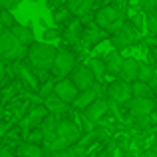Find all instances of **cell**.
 <instances>
[{
    "mask_svg": "<svg viewBox=\"0 0 157 157\" xmlns=\"http://www.w3.org/2000/svg\"><path fill=\"white\" fill-rule=\"evenodd\" d=\"M10 30V34L14 36L16 40H18L22 46H28L30 42H34V30H32V24H26V26H22V24L16 22L12 28H8Z\"/></svg>",
    "mask_w": 157,
    "mask_h": 157,
    "instance_id": "17",
    "label": "cell"
},
{
    "mask_svg": "<svg viewBox=\"0 0 157 157\" xmlns=\"http://www.w3.org/2000/svg\"><path fill=\"white\" fill-rule=\"evenodd\" d=\"M129 86H131V98H155V90L147 82L133 80Z\"/></svg>",
    "mask_w": 157,
    "mask_h": 157,
    "instance_id": "22",
    "label": "cell"
},
{
    "mask_svg": "<svg viewBox=\"0 0 157 157\" xmlns=\"http://www.w3.org/2000/svg\"><path fill=\"white\" fill-rule=\"evenodd\" d=\"M137 64H139V62L135 60V58H123L117 78L123 80V82H129V84L133 80H137Z\"/></svg>",
    "mask_w": 157,
    "mask_h": 157,
    "instance_id": "16",
    "label": "cell"
},
{
    "mask_svg": "<svg viewBox=\"0 0 157 157\" xmlns=\"http://www.w3.org/2000/svg\"><path fill=\"white\" fill-rule=\"evenodd\" d=\"M0 157H16L14 151H10L8 147H0Z\"/></svg>",
    "mask_w": 157,
    "mask_h": 157,
    "instance_id": "37",
    "label": "cell"
},
{
    "mask_svg": "<svg viewBox=\"0 0 157 157\" xmlns=\"http://www.w3.org/2000/svg\"><path fill=\"white\" fill-rule=\"evenodd\" d=\"M145 157H157V153H155V149H149V151H147V153H145Z\"/></svg>",
    "mask_w": 157,
    "mask_h": 157,
    "instance_id": "39",
    "label": "cell"
},
{
    "mask_svg": "<svg viewBox=\"0 0 157 157\" xmlns=\"http://www.w3.org/2000/svg\"><path fill=\"white\" fill-rule=\"evenodd\" d=\"M129 22L135 26V30H137V32H141V28H143V16H141V12H137V14L129 20Z\"/></svg>",
    "mask_w": 157,
    "mask_h": 157,
    "instance_id": "34",
    "label": "cell"
},
{
    "mask_svg": "<svg viewBox=\"0 0 157 157\" xmlns=\"http://www.w3.org/2000/svg\"><path fill=\"white\" fill-rule=\"evenodd\" d=\"M52 88H54V82L52 80H48V84H40V88H38V94H40V96H42V98H46V96H50V94H52Z\"/></svg>",
    "mask_w": 157,
    "mask_h": 157,
    "instance_id": "32",
    "label": "cell"
},
{
    "mask_svg": "<svg viewBox=\"0 0 157 157\" xmlns=\"http://www.w3.org/2000/svg\"><path fill=\"white\" fill-rule=\"evenodd\" d=\"M56 123H58V117H54L52 113H46V117L40 121L38 127L44 133V141H48V139H52L56 135Z\"/></svg>",
    "mask_w": 157,
    "mask_h": 157,
    "instance_id": "24",
    "label": "cell"
},
{
    "mask_svg": "<svg viewBox=\"0 0 157 157\" xmlns=\"http://www.w3.org/2000/svg\"><path fill=\"white\" fill-rule=\"evenodd\" d=\"M56 56V46H52L50 42H30L28 44V52H26V66H30L32 70L38 74H48L50 66Z\"/></svg>",
    "mask_w": 157,
    "mask_h": 157,
    "instance_id": "1",
    "label": "cell"
},
{
    "mask_svg": "<svg viewBox=\"0 0 157 157\" xmlns=\"http://www.w3.org/2000/svg\"><path fill=\"white\" fill-rule=\"evenodd\" d=\"M88 68H90V72H92V76H94V80H96V82H104L105 80L107 72H105L104 58H92L90 64H88Z\"/></svg>",
    "mask_w": 157,
    "mask_h": 157,
    "instance_id": "25",
    "label": "cell"
},
{
    "mask_svg": "<svg viewBox=\"0 0 157 157\" xmlns=\"http://www.w3.org/2000/svg\"><path fill=\"white\" fill-rule=\"evenodd\" d=\"M107 107H109V105H107L105 98H96L92 104H88L84 109H82V115H84L88 121L96 123V121H100V119L107 113Z\"/></svg>",
    "mask_w": 157,
    "mask_h": 157,
    "instance_id": "10",
    "label": "cell"
},
{
    "mask_svg": "<svg viewBox=\"0 0 157 157\" xmlns=\"http://www.w3.org/2000/svg\"><path fill=\"white\" fill-rule=\"evenodd\" d=\"M139 34H141V32L135 30V26L129 22V20H125L123 26L119 28L117 32L109 34L111 36V46H113V50H117V52L125 50V48H133L135 42H137V38H139Z\"/></svg>",
    "mask_w": 157,
    "mask_h": 157,
    "instance_id": "3",
    "label": "cell"
},
{
    "mask_svg": "<svg viewBox=\"0 0 157 157\" xmlns=\"http://www.w3.org/2000/svg\"><path fill=\"white\" fill-rule=\"evenodd\" d=\"M26 52H28V46H22L10 34V30L0 32V58L4 62H22L26 58Z\"/></svg>",
    "mask_w": 157,
    "mask_h": 157,
    "instance_id": "2",
    "label": "cell"
},
{
    "mask_svg": "<svg viewBox=\"0 0 157 157\" xmlns=\"http://www.w3.org/2000/svg\"><path fill=\"white\" fill-rule=\"evenodd\" d=\"M121 16H123V12L119 10L117 6H101L100 10L96 12V24L101 28V30H107V28H109L117 18H121Z\"/></svg>",
    "mask_w": 157,
    "mask_h": 157,
    "instance_id": "11",
    "label": "cell"
},
{
    "mask_svg": "<svg viewBox=\"0 0 157 157\" xmlns=\"http://www.w3.org/2000/svg\"><path fill=\"white\" fill-rule=\"evenodd\" d=\"M100 157H107V153H101V155H100Z\"/></svg>",
    "mask_w": 157,
    "mask_h": 157,
    "instance_id": "41",
    "label": "cell"
},
{
    "mask_svg": "<svg viewBox=\"0 0 157 157\" xmlns=\"http://www.w3.org/2000/svg\"><path fill=\"white\" fill-rule=\"evenodd\" d=\"M62 38V30L58 28H44V42H56Z\"/></svg>",
    "mask_w": 157,
    "mask_h": 157,
    "instance_id": "30",
    "label": "cell"
},
{
    "mask_svg": "<svg viewBox=\"0 0 157 157\" xmlns=\"http://www.w3.org/2000/svg\"><path fill=\"white\" fill-rule=\"evenodd\" d=\"M143 24H145V28H147V36L157 34V14H145Z\"/></svg>",
    "mask_w": 157,
    "mask_h": 157,
    "instance_id": "28",
    "label": "cell"
},
{
    "mask_svg": "<svg viewBox=\"0 0 157 157\" xmlns=\"http://www.w3.org/2000/svg\"><path fill=\"white\" fill-rule=\"evenodd\" d=\"M139 2H141V0H139Z\"/></svg>",
    "mask_w": 157,
    "mask_h": 157,
    "instance_id": "44",
    "label": "cell"
},
{
    "mask_svg": "<svg viewBox=\"0 0 157 157\" xmlns=\"http://www.w3.org/2000/svg\"><path fill=\"white\" fill-rule=\"evenodd\" d=\"M2 117H4V104L0 101V119H2Z\"/></svg>",
    "mask_w": 157,
    "mask_h": 157,
    "instance_id": "40",
    "label": "cell"
},
{
    "mask_svg": "<svg viewBox=\"0 0 157 157\" xmlns=\"http://www.w3.org/2000/svg\"><path fill=\"white\" fill-rule=\"evenodd\" d=\"M26 141H30V143H42L44 141V133H42V129L40 127H34V129H30L26 133Z\"/></svg>",
    "mask_w": 157,
    "mask_h": 157,
    "instance_id": "29",
    "label": "cell"
},
{
    "mask_svg": "<svg viewBox=\"0 0 157 157\" xmlns=\"http://www.w3.org/2000/svg\"><path fill=\"white\" fill-rule=\"evenodd\" d=\"M16 157H48V153L42 149V145L38 143H30V141H22L14 151Z\"/></svg>",
    "mask_w": 157,
    "mask_h": 157,
    "instance_id": "18",
    "label": "cell"
},
{
    "mask_svg": "<svg viewBox=\"0 0 157 157\" xmlns=\"http://www.w3.org/2000/svg\"><path fill=\"white\" fill-rule=\"evenodd\" d=\"M68 78L74 82V86L78 88V92H82V90H86V88H90V86L96 84V80H94L90 68L84 66V64H76L74 66V70L68 74Z\"/></svg>",
    "mask_w": 157,
    "mask_h": 157,
    "instance_id": "8",
    "label": "cell"
},
{
    "mask_svg": "<svg viewBox=\"0 0 157 157\" xmlns=\"http://www.w3.org/2000/svg\"><path fill=\"white\" fill-rule=\"evenodd\" d=\"M52 94L58 98L60 101H64V104H72L74 98L78 96V88L74 86V82L70 80V78H60V80L54 82V88H52Z\"/></svg>",
    "mask_w": 157,
    "mask_h": 157,
    "instance_id": "7",
    "label": "cell"
},
{
    "mask_svg": "<svg viewBox=\"0 0 157 157\" xmlns=\"http://www.w3.org/2000/svg\"><path fill=\"white\" fill-rule=\"evenodd\" d=\"M123 22H125V18H123V16H121V18H117V20H115V22L109 26V28H107V34H113V32H117L119 28L123 26Z\"/></svg>",
    "mask_w": 157,
    "mask_h": 157,
    "instance_id": "35",
    "label": "cell"
},
{
    "mask_svg": "<svg viewBox=\"0 0 157 157\" xmlns=\"http://www.w3.org/2000/svg\"><path fill=\"white\" fill-rule=\"evenodd\" d=\"M72 18H74V14H72V12H70V10H68L66 6L58 8V10L54 12V20H56L58 24H64V26H66V24H68L70 20H72Z\"/></svg>",
    "mask_w": 157,
    "mask_h": 157,
    "instance_id": "26",
    "label": "cell"
},
{
    "mask_svg": "<svg viewBox=\"0 0 157 157\" xmlns=\"http://www.w3.org/2000/svg\"><path fill=\"white\" fill-rule=\"evenodd\" d=\"M0 62H4V60H2V58H0Z\"/></svg>",
    "mask_w": 157,
    "mask_h": 157,
    "instance_id": "43",
    "label": "cell"
},
{
    "mask_svg": "<svg viewBox=\"0 0 157 157\" xmlns=\"http://www.w3.org/2000/svg\"><path fill=\"white\" fill-rule=\"evenodd\" d=\"M121 62H123V56L121 52L117 50H109L104 56V64H105V72L109 74V76H115L117 78L119 74V68H121Z\"/></svg>",
    "mask_w": 157,
    "mask_h": 157,
    "instance_id": "19",
    "label": "cell"
},
{
    "mask_svg": "<svg viewBox=\"0 0 157 157\" xmlns=\"http://www.w3.org/2000/svg\"><path fill=\"white\" fill-rule=\"evenodd\" d=\"M92 6H94V0H66V8L76 18H84L86 14H90Z\"/></svg>",
    "mask_w": 157,
    "mask_h": 157,
    "instance_id": "20",
    "label": "cell"
},
{
    "mask_svg": "<svg viewBox=\"0 0 157 157\" xmlns=\"http://www.w3.org/2000/svg\"><path fill=\"white\" fill-rule=\"evenodd\" d=\"M105 98L109 101H113V104L125 105L127 101L131 100V86H129V82H123V80L111 82L109 86H105Z\"/></svg>",
    "mask_w": 157,
    "mask_h": 157,
    "instance_id": "5",
    "label": "cell"
},
{
    "mask_svg": "<svg viewBox=\"0 0 157 157\" xmlns=\"http://www.w3.org/2000/svg\"><path fill=\"white\" fill-rule=\"evenodd\" d=\"M18 78H20V82H22L24 86H26L30 92H38V88H40V78L36 76V72L30 68V66H26V62H18Z\"/></svg>",
    "mask_w": 157,
    "mask_h": 157,
    "instance_id": "13",
    "label": "cell"
},
{
    "mask_svg": "<svg viewBox=\"0 0 157 157\" xmlns=\"http://www.w3.org/2000/svg\"><path fill=\"white\" fill-rule=\"evenodd\" d=\"M16 24V18H14V14H12V10H0V26L2 28H12Z\"/></svg>",
    "mask_w": 157,
    "mask_h": 157,
    "instance_id": "27",
    "label": "cell"
},
{
    "mask_svg": "<svg viewBox=\"0 0 157 157\" xmlns=\"http://www.w3.org/2000/svg\"><path fill=\"white\" fill-rule=\"evenodd\" d=\"M30 2H38V0H30Z\"/></svg>",
    "mask_w": 157,
    "mask_h": 157,
    "instance_id": "42",
    "label": "cell"
},
{
    "mask_svg": "<svg viewBox=\"0 0 157 157\" xmlns=\"http://www.w3.org/2000/svg\"><path fill=\"white\" fill-rule=\"evenodd\" d=\"M104 38V30L98 26L96 22H90V24H84V30H82V38L80 42L84 44V48H92L96 46L100 40Z\"/></svg>",
    "mask_w": 157,
    "mask_h": 157,
    "instance_id": "12",
    "label": "cell"
},
{
    "mask_svg": "<svg viewBox=\"0 0 157 157\" xmlns=\"http://www.w3.org/2000/svg\"><path fill=\"white\" fill-rule=\"evenodd\" d=\"M139 6L143 14H157V0H141Z\"/></svg>",
    "mask_w": 157,
    "mask_h": 157,
    "instance_id": "31",
    "label": "cell"
},
{
    "mask_svg": "<svg viewBox=\"0 0 157 157\" xmlns=\"http://www.w3.org/2000/svg\"><path fill=\"white\" fill-rule=\"evenodd\" d=\"M82 127L78 125L76 121H72V119H58L56 123V135L58 137H62L64 141H68L70 145L72 143H78V139L82 137Z\"/></svg>",
    "mask_w": 157,
    "mask_h": 157,
    "instance_id": "6",
    "label": "cell"
},
{
    "mask_svg": "<svg viewBox=\"0 0 157 157\" xmlns=\"http://www.w3.org/2000/svg\"><path fill=\"white\" fill-rule=\"evenodd\" d=\"M82 30H84V22H82V18H76V16H74V18L66 24V30L62 32V36H64L70 44H78L80 38H82Z\"/></svg>",
    "mask_w": 157,
    "mask_h": 157,
    "instance_id": "15",
    "label": "cell"
},
{
    "mask_svg": "<svg viewBox=\"0 0 157 157\" xmlns=\"http://www.w3.org/2000/svg\"><path fill=\"white\" fill-rule=\"evenodd\" d=\"M78 64V56L72 50H56L54 62L50 66V72L54 78H68V74L74 70V66Z\"/></svg>",
    "mask_w": 157,
    "mask_h": 157,
    "instance_id": "4",
    "label": "cell"
},
{
    "mask_svg": "<svg viewBox=\"0 0 157 157\" xmlns=\"http://www.w3.org/2000/svg\"><path fill=\"white\" fill-rule=\"evenodd\" d=\"M20 2H22V0H0V6H2L4 10H16Z\"/></svg>",
    "mask_w": 157,
    "mask_h": 157,
    "instance_id": "33",
    "label": "cell"
},
{
    "mask_svg": "<svg viewBox=\"0 0 157 157\" xmlns=\"http://www.w3.org/2000/svg\"><path fill=\"white\" fill-rule=\"evenodd\" d=\"M48 157H88V149H84V147L78 145V143H72V145H68L66 149L48 153Z\"/></svg>",
    "mask_w": 157,
    "mask_h": 157,
    "instance_id": "23",
    "label": "cell"
},
{
    "mask_svg": "<svg viewBox=\"0 0 157 157\" xmlns=\"http://www.w3.org/2000/svg\"><path fill=\"white\" fill-rule=\"evenodd\" d=\"M137 80L147 82L151 88H157V76H155V68L147 62H139L137 64Z\"/></svg>",
    "mask_w": 157,
    "mask_h": 157,
    "instance_id": "21",
    "label": "cell"
},
{
    "mask_svg": "<svg viewBox=\"0 0 157 157\" xmlns=\"http://www.w3.org/2000/svg\"><path fill=\"white\" fill-rule=\"evenodd\" d=\"M129 107V113L133 117H143V115H151L155 109V98H131L125 104Z\"/></svg>",
    "mask_w": 157,
    "mask_h": 157,
    "instance_id": "9",
    "label": "cell"
},
{
    "mask_svg": "<svg viewBox=\"0 0 157 157\" xmlns=\"http://www.w3.org/2000/svg\"><path fill=\"white\" fill-rule=\"evenodd\" d=\"M8 129H10V123H4L2 119H0V135H2V133H6Z\"/></svg>",
    "mask_w": 157,
    "mask_h": 157,
    "instance_id": "38",
    "label": "cell"
},
{
    "mask_svg": "<svg viewBox=\"0 0 157 157\" xmlns=\"http://www.w3.org/2000/svg\"><path fill=\"white\" fill-rule=\"evenodd\" d=\"M46 113H48L46 105H36V107H32L30 113H28L26 117L22 119V131H24V133H28L30 129L38 127V125H40V121L46 117Z\"/></svg>",
    "mask_w": 157,
    "mask_h": 157,
    "instance_id": "14",
    "label": "cell"
},
{
    "mask_svg": "<svg viewBox=\"0 0 157 157\" xmlns=\"http://www.w3.org/2000/svg\"><path fill=\"white\" fill-rule=\"evenodd\" d=\"M4 78H6V62H0V90H2Z\"/></svg>",
    "mask_w": 157,
    "mask_h": 157,
    "instance_id": "36",
    "label": "cell"
}]
</instances>
